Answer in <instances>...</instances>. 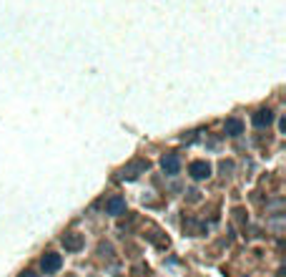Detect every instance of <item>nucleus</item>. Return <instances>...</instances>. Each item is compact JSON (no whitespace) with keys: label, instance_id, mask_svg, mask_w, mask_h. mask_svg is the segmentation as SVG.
<instances>
[{"label":"nucleus","instance_id":"obj_1","mask_svg":"<svg viewBox=\"0 0 286 277\" xmlns=\"http://www.w3.org/2000/svg\"><path fill=\"white\" fill-rule=\"evenodd\" d=\"M60 267H63V257H60V254H56V252L43 254V260H40V270H43L45 275H56Z\"/></svg>","mask_w":286,"mask_h":277},{"label":"nucleus","instance_id":"obj_2","mask_svg":"<svg viewBox=\"0 0 286 277\" xmlns=\"http://www.w3.org/2000/svg\"><path fill=\"white\" fill-rule=\"evenodd\" d=\"M146 169H148V161L138 159V161H131L128 166H123L121 177H123V179H136V177H138V174H143Z\"/></svg>","mask_w":286,"mask_h":277},{"label":"nucleus","instance_id":"obj_3","mask_svg":"<svg viewBox=\"0 0 286 277\" xmlns=\"http://www.w3.org/2000/svg\"><path fill=\"white\" fill-rule=\"evenodd\" d=\"M188 174H191L196 182L208 179V177H211V164H208V161H194V164L188 166Z\"/></svg>","mask_w":286,"mask_h":277},{"label":"nucleus","instance_id":"obj_4","mask_svg":"<svg viewBox=\"0 0 286 277\" xmlns=\"http://www.w3.org/2000/svg\"><path fill=\"white\" fill-rule=\"evenodd\" d=\"M251 121H254L256 129H266V126H271V121H274V111L271 109H258L256 114L251 116Z\"/></svg>","mask_w":286,"mask_h":277},{"label":"nucleus","instance_id":"obj_5","mask_svg":"<svg viewBox=\"0 0 286 277\" xmlns=\"http://www.w3.org/2000/svg\"><path fill=\"white\" fill-rule=\"evenodd\" d=\"M161 169L166 172V174H178V169H181V159L178 154H166L161 159Z\"/></svg>","mask_w":286,"mask_h":277},{"label":"nucleus","instance_id":"obj_6","mask_svg":"<svg viewBox=\"0 0 286 277\" xmlns=\"http://www.w3.org/2000/svg\"><path fill=\"white\" fill-rule=\"evenodd\" d=\"M106 212H108V215H123V212H126V199H123V197H111V199L106 202Z\"/></svg>","mask_w":286,"mask_h":277},{"label":"nucleus","instance_id":"obj_7","mask_svg":"<svg viewBox=\"0 0 286 277\" xmlns=\"http://www.w3.org/2000/svg\"><path fill=\"white\" fill-rule=\"evenodd\" d=\"M63 247H65V252H78V249H83V237L81 235H65Z\"/></svg>","mask_w":286,"mask_h":277},{"label":"nucleus","instance_id":"obj_8","mask_svg":"<svg viewBox=\"0 0 286 277\" xmlns=\"http://www.w3.org/2000/svg\"><path fill=\"white\" fill-rule=\"evenodd\" d=\"M224 131H226L229 136H241V134H244V121H241V119H226Z\"/></svg>","mask_w":286,"mask_h":277},{"label":"nucleus","instance_id":"obj_9","mask_svg":"<svg viewBox=\"0 0 286 277\" xmlns=\"http://www.w3.org/2000/svg\"><path fill=\"white\" fill-rule=\"evenodd\" d=\"M20 277H38V275H35V272H23Z\"/></svg>","mask_w":286,"mask_h":277}]
</instances>
